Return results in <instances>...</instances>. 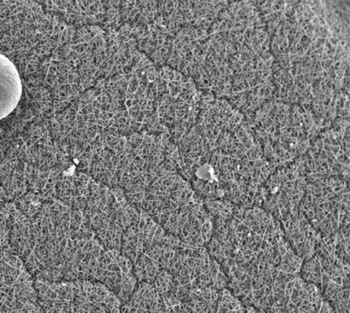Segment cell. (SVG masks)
<instances>
[{
    "label": "cell",
    "mask_w": 350,
    "mask_h": 313,
    "mask_svg": "<svg viewBox=\"0 0 350 313\" xmlns=\"http://www.w3.org/2000/svg\"><path fill=\"white\" fill-rule=\"evenodd\" d=\"M44 313H121L122 303L99 282L34 280Z\"/></svg>",
    "instance_id": "6da1fadb"
},
{
    "label": "cell",
    "mask_w": 350,
    "mask_h": 313,
    "mask_svg": "<svg viewBox=\"0 0 350 313\" xmlns=\"http://www.w3.org/2000/svg\"><path fill=\"white\" fill-rule=\"evenodd\" d=\"M22 95V83L14 64L0 54V120L17 107Z\"/></svg>",
    "instance_id": "7a4b0ae2"
},
{
    "label": "cell",
    "mask_w": 350,
    "mask_h": 313,
    "mask_svg": "<svg viewBox=\"0 0 350 313\" xmlns=\"http://www.w3.org/2000/svg\"><path fill=\"white\" fill-rule=\"evenodd\" d=\"M318 313H334V312L329 303L323 300V303H321V308L319 310Z\"/></svg>",
    "instance_id": "3957f363"
},
{
    "label": "cell",
    "mask_w": 350,
    "mask_h": 313,
    "mask_svg": "<svg viewBox=\"0 0 350 313\" xmlns=\"http://www.w3.org/2000/svg\"><path fill=\"white\" fill-rule=\"evenodd\" d=\"M231 158L230 156H221L220 158V167H226L230 164Z\"/></svg>",
    "instance_id": "277c9868"
}]
</instances>
